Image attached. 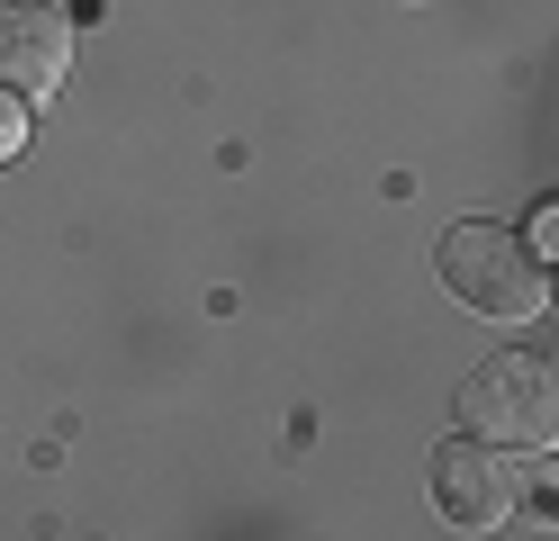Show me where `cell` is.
<instances>
[{"label": "cell", "mask_w": 559, "mask_h": 541, "mask_svg": "<svg viewBox=\"0 0 559 541\" xmlns=\"http://www.w3.org/2000/svg\"><path fill=\"white\" fill-rule=\"evenodd\" d=\"M461 424L497 451H550L559 443V371L533 352H497L461 379Z\"/></svg>", "instance_id": "obj_1"}, {"label": "cell", "mask_w": 559, "mask_h": 541, "mask_svg": "<svg viewBox=\"0 0 559 541\" xmlns=\"http://www.w3.org/2000/svg\"><path fill=\"white\" fill-rule=\"evenodd\" d=\"M442 289L469 316H497V325L542 316V262H533V244L506 235V226H487V216H469V226L442 235Z\"/></svg>", "instance_id": "obj_2"}, {"label": "cell", "mask_w": 559, "mask_h": 541, "mask_svg": "<svg viewBox=\"0 0 559 541\" xmlns=\"http://www.w3.org/2000/svg\"><path fill=\"white\" fill-rule=\"evenodd\" d=\"M433 505H442V524H461V532H497L514 515V469L497 443H442L433 451Z\"/></svg>", "instance_id": "obj_3"}, {"label": "cell", "mask_w": 559, "mask_h": 541, "mask_svg": "<svg viewBox=\"0 0 559 541\" xmlns=\"http://www.w3.org/2000/svg\"><path fill=\"white\" fill-rule=\"evenodd\" d=\"M63 72H73V19L46 10V0H10L0 10V91L46 99L63 91Z\"/></svg>", "instance_id": "obj_4"}, {"label": "cell", "mask_w": 559, "mask_h": 541, "mask_svg": "<svg viewBox=\"0 0 559 541\" xmlns=\"http://www.w3.org/2000/svg\"><path fill=\"white\" fill-rule=\"evenodd\" d=\"M514 515H533V524L559 532V460H533V479L514 487Z\"/></svg>", "instance_id": "obj_5"}, {"label": "cell", "mask_w": 559, "mask_h": 541, "mask_svg": "<svg viewBox=\"0 0 559 541\" xmlns=\"http://www.w3.org/2000/svg\"><path fill=\"white\" fill-rule=\"evenodd\" d=\"M27 144V108H19V91H0V163H10Z\"/></svg>", "instance_id": "obj_6"}, {"label": "cell", "mask_w": 559, "mask_h": 541, "mask_svg": "<svg viewBox=\"0 0 559 541\" xmlns=\"http://www.w3.org/2000/svg\"><path fill=\"white\" fill-rule=\"evenodd\" d=\"M542 244H550V252H559V208H550V216H542Z\"/></svg>", "instance_id": "obj_7"}]
</instances>
